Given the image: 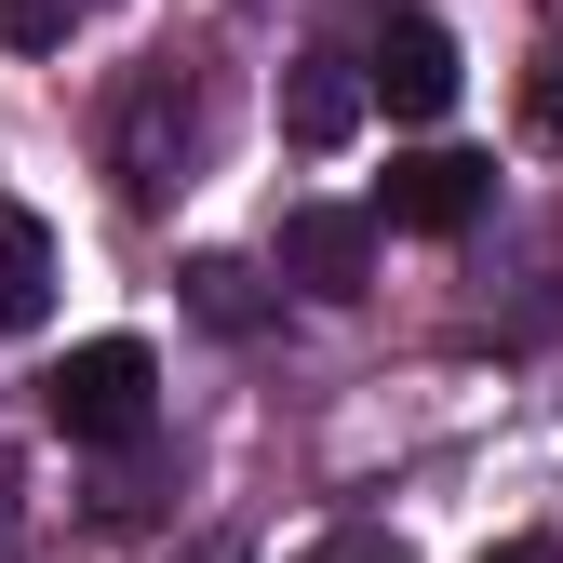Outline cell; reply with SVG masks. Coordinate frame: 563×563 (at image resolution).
I'll list each match as a JSON object with an SVG mask.
<instances>
[{
  "instance_id": "1",
  "label": "cell",
  "mask_w": 563,
  "mask_h": 563,
  "mask_svg": "<svg viewBox=\"0 0 563 563\" xmlns=\"http://www.w3.org/2000/svg\"><path fill=\"white\" fill-rule=\"evenodd\" d=\"M41 416H54L67 443H134V430L162 416V363H148L134 335H81V349L41 376Z\"/></svg>"
},
{
  "instance_id": "2",
  "label": "cell",
  "mask_w": 563,
  "mask_h": 563,
  "mask_svg": "<svg viewBox=\"0 0 563 563\" xmlns=\"http://www.w3.org/2000/svg\"><path fill=\"white\" fill-rule=\"evenodd\" d=\"M483 201H497V162H483V148H416V162H389V188H376V229L456 242Z\"/></svg>"
},
{
  "instance_id": "3",
  "label": "cell",
  "mask_w": 563,
  "mask_h": 563,
  "mask_svg": "<svg viewBox=\"0 0 563 563\" xmlns=\"http://www.w3.org/2000/svg\"><path fill=\"white\" fill-rule=\"evenodd\" d=\"M188 148H201V81H188V67H148V81L121 95V188L162 201Z\"/></svg>"
},
{
  "instance_id": "4",
  "label": "cell",
  "mask_w": 563,
  "mask_h": 563,
  "mask_svg": "<svg viewBox=\"0 0 563 563\" xmlns=\"http://www.w3.org/2000/svg\"><path fill=\"white\" fill-rule=\"evenodd\" d=\"M456 81H470V67H456V27L443 14H389L376 54H363V95H389V121H443Z\"/></svg>"
},
{
  "instance_id": "5",
  "label": "cell",
  "mask_w": 563,
  "mask_h": 563,
  "mask_svg": "<svg viewBox=\"0 0 563 563\" xmlns=\"http://www.w3.org/2000/svg\"><path fill=\"white\" fill-rule=\"evenodd\" d=\"M282 282H309V296H363L376 282V216H349V201H296L282 216Z\"/></svg>"
},
{
  "instance_id": "6",
  "label": "cell",
  "mask_w": 563,
  "mask_h": 563,
  "mask_svg": "<svg viewBox=\"0 0 563 563\" xmlns=\"http://www.w3.org/2000/svg\"><path fill=\"white\" fill-rule=\"evenodd\" d=\"M363 67L349 54H296L282 67V134H296V148H349V134H363Z\"/></svg>"
},
{
  "instance_id": "7",
  "label": "cell",
  "mask_w": 563,
  "mask_h": 563,
  "mask_svg": "<svg viewBox=\"0 0 563 563\" xmlns=\"http://www.w3.org/2000/svg\"><path fill=\"white\" fill-rule=\"evenodd\" d=\"M41 309H54V229L0 188V335H27Z\"/></svg>"
},
{
  "instance_id": "8",
  "label": "cell",
  "mask_w": 563,
  "mask_h": 563,
  "mask_svg": "<svg viewBox=\"0 0 563 563\" xmlns=\"http://www.w3.org/2000/svg\"><path fill=\"white\" fill-rule=\"evenodd\" d=\"M188 309L216 322V335H242V322H255V268H242V255H201V268H188Z\"/></svg>"
},
{
  "instance_id": "9",
  "label": "cell",
  "mask_w": 563,
  "mask_h": 563,
  "mask_svg": "<svg viewBox=\"0 0 563 563\" xmlns=\"http://www.w3.org/2000/svg\"><path fill=\"white\" fill-rule=\"evenodd\" d=\"M67 27H81V0H0V41L14 54H54Z\"/></svg>"
},
{
  "instance_id": "10",
  "label": "cell",
  "mask_w": 563,
  "mask_h": 563,
  "mask_svg": "<svg viewBox=\"0 0 563 563\" xmlns=\"http://www.w3.org/2000/svg\"><path fill=\"white\" fill-rule=\"evenodd\" d=\"M523 121H537V148H563V41L523 67Z\"/></svg>"
},
{
  "instance_id": "11",
  "label": "cell",
  "mask_w": 563,
  "mask_h": 563,
  "mask_svg": "<svg viewBox=\"0 0 563 563\" xmlns=\"http://www.w3.org/2000/svg\"><path fill=\"white\" fill-rule=\"evenodd\" d=\"M309 563H416V550H402V537H389V523H335V537H322V550H309Z\"/></svg>"
},
{
  "instance_id": "12",
  "label": "cell",
  "mask_w": 563,
  "mask_h": 563,
  "mask_svg": "<svg viewBox=\"0 0 563 563\" xmlns=\"http://www.w3.org/2000/svg\"><path fill=\"white\" fill-rule=\"evenodd\" d=\"M483 563H563V550L550 537H510V550H483Z\"/></svg>"
}]
</instances>
